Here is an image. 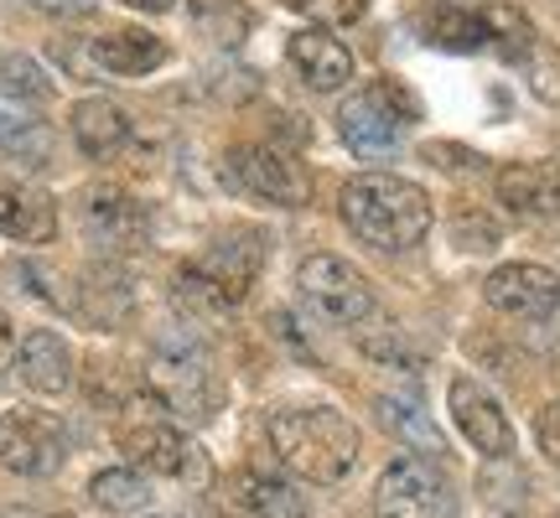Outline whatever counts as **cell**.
Listing matches in <instances>:
<instances>
[{"label": "cell", "instance_id": "obj_1", "mask_svg": "<svg viewBox=\"0 0 560 518\" xmlns=\"http://www.w3.org/2000/svg\"><path fill=\"white\" fill-rule=\"evenodd\" d=\"M342 223L374 249H416L431 234V198L425 187L384 172H363L342 187Z\"/></svg>", "mask_w": 560, "mask_h": 518}, {"label": "cell", "instance_id": "obj_2", "mask_svg": "<svg viewBox=\"0 0 560 518\" xmlns=\"http://www.w3.org/2000/svg\"><path fill=\"white\" fill-rule=\"evenodd\" d=\"M270 451H276L301 482L332 487L359 467V431L353 420L312 404V410H276L270 415Z\"/></svg>", "mask_w": 560, "mask_h": 518}, {"label": "cell", "instance_id": "obj_3", "mask_svg": "<svg viewBox=\"0 0 560 518\" xmlns=\"http://www.w3.org/2000/svg\"><path fill=\"white\" fill-rule=\"evenodd\" d=\"M260 275V234H223L219 244H208L192 264H182V296L223 311V306H240L249 296V285Z\"/></svg>", "mask_w": 560, "mask_h": 518}, {"label": "cell", "instance_id": "obj_4", "mask_svg": "<svg viewBox=\"0 0 560 518\" xmlns=\"http://www.w3.org/2000/svg\"><path fill=\"white\" fill-rule=\"evenodd\" d=\"M374 514L380 518H457V487L436 457L389 461L374 482Z\"/></svg>", "mask_w": 560, "mask_h": 518}, {"label": "cell", "instance_id": "obj_5", "mask_svg": "<svg viewBox=\"0 0 560 518\" xmlns=\"http://www.w3.org/2000/svg\"><path fill=\"white\" fill-rule=\"evenodd\" d=\"M151 384H156L161 404H172L182 415H213V379H208V353H202L198 332H187V327L161 332L156 353H151Z\"/></svg>", "mask_w": 560, "mask_h": 518}, {"label": "cell", "instance_id": "obj_6", "mask_svg": "<svg viewBox=\"0 0 560 518\" xmlns=\"http://www.w3.org/2000/svg\"><path fill=\"white\" fill-rule=\"evenodd\" d=\"M301 301L332 327H353L374 311V285L363 270H353L342 255H306L296 270Z\"/></svg>", "mask_w": 560, "mask_h": 518}, {"label": "cell", "instance_id": "obj_7", "mask_svg": "<svg viewBox=\"0 0 560 518\" xmlns=\"http://www.w3.org/2000/svg\"><path fill=\"white\" fill-rule=\"evenodd\" d=\"M410 115H416V99H410L395 79H380L342 104L338 130L359 156H384V151L400 140V125L410 120Z\"/></svg>", "mask_w": 560, "mask_h": 518}, {"label": "cell", "instance_id": "obj_8", "mask_svg": "<svg viewBox=\"0 0 560 518\" xmlns=\"http://www.w3.org/2000/svg\"><path fill=\"white\" fill-rule=\"evenodd\" d=\"M68 457V436L47 410H5L0 415V467L21 478H52Z\"/></svg>", "mask_w": 560, "mask_h": 518}, {"label": "cell", "instance_id": "obj_9", "mask_svg": "<svg viewBox=\"0 0 560 518\" xmlns=\"http://www.w3.org/2000/svg\"><path fill=\"white\" fill-rule=\"evenodd\" d=\"M229 172H234V181H240L244 192L276 202V208H301V202H312V177H306V166H301L291 151H280V145H234Z\"/></svg>", "mask_w": 560, "mask_h": 518}, {"label": "cell", "instance_id": "obj_10", "mask_svg": "<svg viewBox=\"0 0 560 518\" xmlns=\"http://www.w3.org/2000/svg\"><path fill=\"white\" fill-rule=\"evenodd\" d=\"M120 451L136 461L140 472H156V478H198V446L161 415L125 420Z\"/></svg>", "mask_w": 560, "mask_h": 518}, {"label": "cell", "instance_id": "obj_11", "mask_svg": "<svg viewBox=\"0 0 560 518\" xmlns=\"http://www.w3.org/2000/svg\"><path fill=\"white\" fill-rule=\"evenodd\" d=\"M83 234L104 255H136L151 239V213H145V202H136L120 187H94L83 198Z\"/></svg>", "mask_w": 560, "mask_h": 518}, {"label": "cell", "instance_id": "obj_12", "mask_svg": "<svg viewBox=\"0 0 560 518\" xmlns=\"http://www.w3.org/2000/svg\"><path fill=\"white\" fill-rule=\"evenodd\" d=\"M482 296L493 311L520 321H545L560 306V275L545 264H499L493 275L482 280Z\"/></svg>", "mask_w": 560, "mask_h": 518}, {"label": "cell", "instance_id": "obj_13", "mask_svg": "<svg viewBox=\"0 0 560 518\" xmlns=\"http://www.w3.org/2000/svg\"><path fill=\"white\" fill-rule=\"evenodd\" d=\"M446 404H452L457 431L472 440V446H478L482 457L503 461L509 451H514V425H509V415L499 410V399L488 395L478 379H452V389H446Z\"/></svg>", "mask_w": 560, "mask_h": 518}, {"label": "cell", "instance_id": "obj_14", "mask_svg": "<svg viewBox=\"0 0 560 518\" xmlns=\"http://www.w3.org/2000/svg\"><path fill=\"white\" fill-rule=\"evenodd\" d=\"M0 234L16 244H52L58 234V202L26 177L0 172Z\"/></svg>", "mask_w": 560, "mask_h": 518}, {"label": "cell", "instance_id": "obj_15", "mask_svg": "<svg viewBox=\"0 0 560 518\" xmlns=\"http://www.w3.org/2000/svg\"><path fill=\"white\" fill-rule=\"evenodd\" d=\"M499 202H509L520 219H550L560 213V166L550 161H509L499 177Z\"/></svg>", "mask_w": 560, "mask_h": 518}, {"label": "cell", "instance_id": "obj_16", "mask_svg": "<svg viewBox=\"0 0 560 518\" xmlns=\"http://www.w3.org/2000/svg\"><path fill=\"white\" fill-rule=\"evenodd\" d=\"M291 68L301 73L306 89L332 94V89H342L353 79V52L338 37H327V32H296L291 37Z\"/></svg>", "mask_w": 560, "mask_h": 518}, {"label": "cell", "instance_id": "obj_17", "mask_svg": "<svg viewBox=\"0 0 560 518\" xmlns=\"http://www.w3.org/2000/svg\"><path fill=\"white\" fill-rule=\"evenodd\" d=\"M16 368H21V384H26L32 395H62V389L73 384V353H68V342H62L58 332H47V327L21 338Z\"/></svg>", "mask_w": 560, "mask_h": 518}, {"label": "cell", "instance_id": "obj_18", "mask_svg": "<svg viewBox=\"0 0 560 518\" xmlns=\"http://www.w3.org/2000/svg\"><path fill=\"white\" fill-rule=\"evenodd\" d=\"M229 498H234V508H240L244 518H306V503H301L296 487H291L285 478L255 472V467L234 472Z\"/></svg>", "mask_w": 560, "mask_h": 518}, {"label": "cell", "instance_id": "obj_19", "mask_svg": "<svg viewBox=\"0 0 560 518\" xmlns=\"http://www.w3.org/2000/svg\"><path fill=\"white\" fill-rule=\"evenodd\" d=\"M94 62L104 73H115V79H140V73L166 62V42L151 37V32H136V26L104 32V37H94Z\"/></svg>", "mask_w": 560, "mask_h": 518}, {"label": "cell", "instance_id": "obj_20", "mask_svg": "<svg viewBox=\"0 0 560 518\" xmlns=\"http://www.w3.org/2000/svg\"><path fill=\"white\" fill-rule=\"evenodd\" d=\"M68 125H73V140L83 145V156H115L125 140H130L125 109L120 104H109V99H79Z\"/></svg>", "mask_w": 560, "mask_h": 518}, {"label": "cell", "instance_id": "obj_21", "mask_svg": "<svg viewBox=\"0 0 560 518\" xmlns=\"http://www.w3.org/2000/svg\"><path fill=\"white\" fill-rule=\"evenodd\" d=\"M420 32H425L431 47H446V52H478V47H488V26H482V16L478 11H457V5L425 11Z\"/></svg>", "mask_w": 560, "mask_h": 518}, {"label": "cell", "instance_id": "obj_22", "mask_svg": "<svg viewBox=\"0 0 560 518\" xmlns=\"http://www.w3.org/2000/svg\"><path fill=\"white\" fill-rule=\"evenodd\" d=\"M89 498L100 503L104 514H140V508H151V482L130 467H109L89 482Z\"/></svg>", "mask_w": 560, "mask_h": 518}, {"label": "cell", "instance_id": "obj_23", "mask_svg": "<svg viewBox=\"0 0 560 518\" xmlns=\"http://www.w3.org/2000/svg\"><path fill=\"white\" fill-rule=\"evenodd\" d=\"M192 21H198L202 37H213L219 47H240V42L249 37V26H255L249 5H240V0H198V5H192Z\"/></svg>", "mask_w": 560, "mask_h": 518}, {"label": "cell", "instance_id": "obj_24", "mask_svg": "<svg viewBox=\"0 0 560 518\" xmlns=\"http://www.w3.org/2000/svg\"><path fill=\"white\" fill-rule=\"evenodd\" d=\"M0 94L5 99H26V104H42L52 99V79L37 58L26 52H0Z\"/></svg>", "mask_w": 560, "mask_h": 518}, {"label": "cell", "instance_id": "obj_25", "mask_svg": "<svg viewBox=\"0 0 560 518\" xmlns=\"http://www.w3.org/2000/svg\"><path fill=\"white\" fill-rule=\"evenodd\" d=\"M380 415L389 431H400L405 440H416L420 451H441V431L431 425V420L420 415L416 404H395V399H380Z\"/></svg>", "mask_w": 560, "mask_h": 518}, {"label": "cell", "instance_id": "obj_26", "mask_svg": "<svg viewBox=\"0 0 560 518\" xmlns=\"http://www.w3.org/2000/svg\"><path fill=\"white\" fill-rule=\"evenodd\" d=\"M524 73H529V89L540 94L545 104H560V52L545 37H535V47L524 52Z\"/></svg>", "mask_w": 560, "mask_h": 518}, {"label": "cell", "instance_id": "obj_27", "mask_svg": "<svg viewBox=\"0 0 560 518\" xmlns=\"http://www.w3.org/2000/svg\"><path fill=\"white\" fill-rule=\"evenodd\" d=\"M0 145H5V151H21V156H47L52 136H47L37 120L16 115V109H0Z\"/></svg>", "mask_w": 560, "mask_h": 518}, {"label": "cell", "instance_id": "obj_28", "mask_svg": "<svg viewBox=\"0 0 560 518\" xmlns=\"http://www.w3.org/2000/svg\"><path fill=\"white\" fill-rule=\"evenodd\" d=\"M285 5L301 11V16L322 21V26H348V21H359L369 11V0H285Z\"/></svg>", "mask_w": 560, "mask_h": 518}, {"label": "cell", "instance_id": "obj_29", "mask_svg": "<svg viewBox=\"0 0 560 518\" xmlns=\"http://www.w3.org/2000/svg\"><path fill=\"white\" fill-rule=\"evenodd\" d=\"M457 244L467 255H488L499 244V223L488 213H472V208H457Z\"/></svg>", "mask_w": 560, "mask_h": 518}, {"label": "cell", "instance_id": "obj_30", "mask_svg": "<svg viewBox=\"0 0 560 518\" xmlns=\"http://www.w3.org/2000/svg\"><path fill=\"white\" fill-rule=\"evenodd\" d=\"M535 436H540V451L560 467V404H545L540 420H535Z\"/></svg>", "mask_w": 560, "mask_h": 518}, {"label": "cell", "instance_id": "obj_31", "mask_svg": "<svg viewBox=\"0 0 560 518\" xmlns=\"http://www.w3.org/2000/svg\"><path fill=\"white\" fill-rule=\"evenodd\" d=\"M425 161L431 166H452V172H467V166H482V156H472V151H462V145H425Z\"/></svg>", "mask_w": 560, "mask_h": 518}, {"label": "cell", "instance_id": "obj_32", "mask_svg": "<svg viewBox=\"0 0 560 518\" xmlns=\"http://www.w3.org/2000/svg\"><path fill=\"white\" fill-rule=\"evenodd\" d=\"M11 358H16V332H11V321H5V311H0V374L11 368Z\"/></svg>", "mask_w": 560, "mask_h": 518}, {"label": "cell", "instance_id": "obj_33", "mask_svg": "<svg viewBox=\"0 0 560 518\" xmlns=\"http://www.w3.org/2000/svg\"><path fill=\"white\" fill-rule=\"evenodd\" d=\"M32 5H42V11H89L94 0H32Z\"/></svg>", "mask_w": 560, "mask_h": 518}, {"label": "cell", "instance_id": "obj_34", "mask_svg": "<svg viewBox=\"0 0 560 518\" xmlns=\"http://www.w3.org/2000/svg\"><path fill=\"white\" fill-rule=\"evenodd\" d=\"M120 5H130V11H172L177 0H120Z\"/></svg>", "mask_w": 560, "mask_h": 518}, {"label": "cell", "instance_id": "obj_35", "mask_svg": "<svg viewBox=\"0 0 560 518\" xmlns=\"http://www.w3.org/2000/svg\"><path fill=\"white\" fill-rule=\"evenodd\" d=\"M52 518H73V514H52Z\"/></svg>", "mask_w": 560, "mask_h": 518}, {"label": "cell", "instance_id": "obj_36", "mask_svg": "<svg viewBox=\"0 0 560 518\" xmlns=\"http://www.w3.org/2000/svg\"><path fill=\"white\" fill-rule=\"evenodd\" d=\"M556 518H560V514H556Z\"/></svg>", "mask_w": 560, "mask_h": 518}]
</instances>
